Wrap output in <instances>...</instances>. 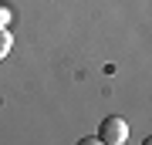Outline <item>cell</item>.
Segmentation results:
<instances>
[{"label":"cell","mask_w":152,"mask_h":145,"mask_svg":"<svg viewBox=\"0 0 152 145\" xmlns=\"http://www.w3.org/2000/svg\"><path fill=\"white\" fill-rule=\"evenodd\" d=\"M98 138L105 145H122L129 138V122H125L122 115H108V118L98 125Z\"/></svg>","instance_id":"6da1fadb"},{"label":"cell","mask_w":152,"mask_h":145,"mask_svg":"<svg viewBox=\"0 0 152 145\" xmlns=\"http://www.w3.org/2000/svg\"><path fill=\"white\" fill-rule=\"evenodd\" d=\"M10 44H14V37L7 34V27H4V31H0V61H4L7 54H10Z\"/></svg>","instance_id":"7a4b0ae2"},{"label":"cell","mask_w":152,"mask_h":145,"mask_svg":"<svg viewBox=\"0 0 152 145\" xmlns=\"http://www.w3.org/2000/svg\"><path fill=\"white\" fill-rule=\"evenodd\" d=\"M10 20H14V10H10L7 4H0V31H4V27L10 24Z\"/></svg>","instance_id":"3957f363"},{"label":"cell","mask_w":152,"mask_h":145,"mask_svg":"<svg viewBox=\"0 0 152 145\" xmlns=\"http://www.w3.org/2000/svg\"><path fill=\"white\" fill-rule=\"evenodd\" d=\"M145 145H152V135H149V138H145Z\"/></svg>","instance_id":"277c9868"}]
</instances>
